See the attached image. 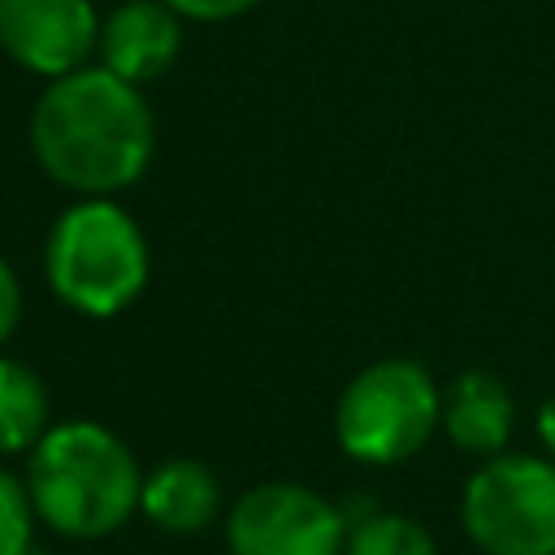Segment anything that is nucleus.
Here are the masks:
<instances>
[{
	"label": "nucleus",
	"instance_id": "obj_1",
	"mask_svg": "<svg viewBox=\"0 0 555 555\" xmlns=\"http://www.w3.org/2000/svg\"><path fill=\"white\" fill-rule=\"evenodd\" d=\"M30 152L43 178L74 195H121L156 156V113L143 87L91 61L43 82L30 108Z\"/></svg>",
	"mask_w": 555,
	"mask_h": 555
},
{
	"label": "nucleus",
	"instance_id": "obj_2",
	"mask_svg": "<svg viewBox=\"0 0 555 555\" xmlns=\"http://www.w3.org/2000/svg\"><path fill=\"white\" fill-rule=\"evenodd\" d=\"M22 477L39 525L74 542L108 538L139 512L143 468L134 451L121 434L87 416L52 421L30 447Z\"/></svg>",
	"mask_w": 555,
	"mask_h": 555
},
{
	"label": "nucleus",
	"instance_id": "obj_3",
	"mask_svg": "<svg viewBox=\"0 0 555 555\" xmlns=\"http://www.w3.org/2000/svg\"><path fill=\"white\" fill-rule=\"evenodd\" d=\"M43 278L69 312L91 321L121 317L152 278L147 234L117 195H78L43 238Z\"/></svg>",
	"mask_w": 555,
	"mask_h": 555
},
{
	"label": "nucleus",
	"instance_id": "obj_4",
	"mask_svg": "<svg viewBox=\"0 0 555 555\" xmlns=\"http://www.w3.org/2000/svg\"><path fill=\"white\" fill-rule=\"evenodd\" d=\"M442 425V386L421 360L386 356L364 364L334 403V438L347 460L390 468L429 447Z\"/></svg>",
	"mask_w": 555,
	"mask_h": 555
},
{
	"label": "nucleus",
	"instance_id": "obj_5",
	"mask_svg": "<svg viewBox=\"0 0 555 555\" xmlns=\"http://www.w3.org/2000/svg\"><path fill=\"white\" fill-rule=\"evenodd\" d=\"M460 525L481 555H555V460L499 451L473 468Z\"/></svg>",
	"mask_w": 555,
	"mask_h": 555
},
{
	"label": "nucleus",
	"instance_id": "obj_6",
	"mask_svg": "<svg viewBox=\"0 0 555 555\" xmlns=\"http://www.w3.org/2000/svg\"><path fill=\"white\" fill-rule=\"evenodd\" d=\"M347 516L304 481L247 486L225 512L230 555H343Z\"/></svg>",
	"mask_w": 555,
	"mask_h": 555
},
{
	"label": "nucleus",
	"instance_id": "obj_7",
	"mask_svg": "<svg viewBox=\"0 0 555 555\" xmlns=\"http://www.w3.org/2000/svg\"><path fill=\"white\" fill-rule=\"evenodd\" d=\"M95 39V0H0V52L43 82L91 65Z\"/></svg>",
	"mask_w": 555,
	"mask_h": 555
},
{
	"label": "nucleus",
	"instance_id": "obj_8",
	"mask_svg": "<svg viewBox=\"0 0 555 555\" xmlns=\"http://www.w3.org/2000/svg\"><path fill=\"white\" fill-rule=\"evenodd\" d=\"M182 39L186 17L165 0H121L100 13L95 65L134 87H147L173 69V61L182 56Z\"/></svg>",
	"mask_w": 555,
	"mask_h": 555
},
{
	"label": "nucleus",
	"instance_id": "obj_9",
	"mask_svg": "<svg viewBox=\"0 0 555 555\" xmlns=\"http://www.w3.org/2000/svg\"><path fill=\"white\" fill-rule=\"evenodd\" d=\"M516 425V399L503 386V377H494L490 369H468L455 373L442 386V434L455 451L490 460L499 451H507Z\"/></svg>",
	"mask_w": 555,
	"mask_h": 555
},
{
	"label": "nucleus",
	"instance_id": "obj_10",
	"mask_svg": "<svg viewBox=\"0 0 555 555\" xmlns=\"http://www.w3.org/2000/svg\"><path fill=\"white\" fill-rule=\"evenodd\" d=\"M139 512L160 533H173V538L204 533L221 516V481L204 460H191V455L160 460L152 473H143Z\"/></svg>",
	"mask_w": 555,
	"mask_h": 555
},
{
	"label": "nucleus",
	"instance_id": "obj_11",
	"mask_svg": "<svg viewBox=\"0 0 555 555\" xmlns=\"http://www.w3.org/2000/svg\"><path fill=\"white\" fill-rule=\"evenodd\" d=\"M52 429V390L39 369L0 351V460L30 455Z\"/></svg>",
	"mask_w": 555,
	"mask_h": 555
},
{
	"label": "nucleus",
	"instance_id": "obj_12",
	"mask_svg": "<svg viewBox=\"0 0 555 555\" xmlns=\"http://www.w3.org/2000/svg\"><path fill=\"white\" fill-rule=\"evenodd\" d=\"M343 555H438L434 533L403 512H369L347 525Z\"/></svg>",
	"mask_w": 555,
	"mask_h": 555
},
{
	"label": "nucleus",
	"instance_id": "obj_13",
	"mask_svg": "<svg viewBox=\"0 0 555 555\" xmlns=\"http://www.w3.org/2000/svg\"><path fill=\"white\" fill-rule=\"evenodd\" d=\"M35 520L26 477L0 464V555H35Z\"/></svg>",
	"mask_w": 555,
	"mask_h": 555
},
{
	"label": "nucleus",
	"instance_id": "obj_14",
	"mask_svg": "<svg viewBox=\"0 0 555 555\" xmlns=\"http://www.w3.org/2000/svg\"><path fill=\"white\" fill-rule=\"evenodd\" d=\"M165 4L178 9L186 22H230V17L251 13L264 0H165Z\"/></svg>",
	"mask_w": 555,
	"mask_h": 555
},
{
	"label": "nucleus",
	"instance_id": "obj_15",
	"mask_svg": "<svg viewBox=\"0 0 555 555\" xmlns=\"http://www.w3.org/2000/svg\"><path fill=\"white\" fill-rule=\"evenodd\" d=\"M17 321H22V282H17L13 264L0 256V347L13 338Z\"/></svg>",
	"mask_w": 555,
	"mask_h": 555
},
{
	"label": "nucleus",
	"instance_id": "obj_16",
	"mask_svg": "<svg viewBox=\"0 0 555 555\" xmlns=\"http://www.w3.org/2000/svg\"><path fill=\"white\" fill-rule=\"evenodd\" d=\"M538 438H542V447H546L551 460H555V395L538 408Z\"/></svg>",
	"mask_w": 555,
	"mask_h": 555
}]
</instances>
